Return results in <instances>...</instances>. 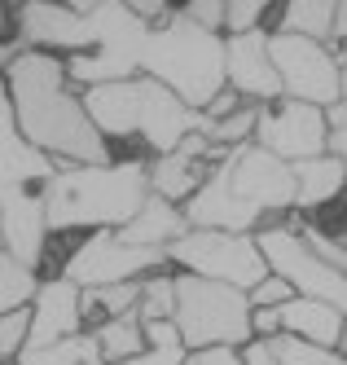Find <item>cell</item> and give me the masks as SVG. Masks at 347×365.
Instances as JSON below:
<instances>
[{"label": "cell", "instance_id": "6da1fadb", "mask_svg": "<svg viewBox=\"0 0 347 365\" xmlns=\"http://www.w3.org/2000/svg\"><path fill=\"white\" fill-rule=\"evenodd\" d=\"M0 80L9 93L18 137L31 150H40L44 159H53L58 168H93L115 159L79 106V93L66 84L62 58L18 48V58L0 71Z\"/></svg>", "mask_w": 347, "mask_h": 365}, {"label": "cell", "instance_id": "7a4b0ae2", "mask_svg": "<svg viewBox=\"0 0 347 365\" xmlns=\"http://www.w3.org/2000/svg\"><path fill=\"white\" fill-rule=\"evenodd\" d=\"M44 207L48 238H79L97 229H123L137 207L150 198L145 185V159H110L93 168H53V176L36 190Z\"/></svg>", "mask_w": 347, "mask_h": 365}, {"label": "cell", "instance_id": "3957f363", "mask_svg": "<svg viewBox=\"0 0 347 365\" xmlns=\"http://www.w3.org/2000/svg\"><path fill=\"white\" fill-rule=\"evenodd\" d=\"M79 106H84L88 123L101 133L105 145L141 141L150 154H167L190 133L202 128L198 110H185L163 84L145 80V75H132V80H119V84L84 88L79 93Z\"/></svg>", "mask_w": 347, "mask_h": 365}, {"label": "cell", "instance_id": "277c9868", "mask_svg": "<svg viewBox=\"0 0 347 365\" xmlns=\"http://www.w3.org/2000/svg\"><path fill=\"white\" fill-rule=\"evenodd\" d=\"M137 75L163 84L185 110H202L224 88V36L194 27L180 9L150 27L137 48Z\"/></svg>", "mask_w": 347, "mask_h": 365}, {"label": "cell", "instance_id": "5b68a950", "mask_svg": "<svg viewBox=\"0 0 347 365\" xmlns=\"http://www.w3.org/2000/svg\"><path fill=\"white\" fill-rule=\"evenodd\" d=\"M172 326L180 334L185 352H198V348H242L251 339V304H247L242 291H233V286L176 273Z\"/></svg>", "mask_w": 347, "mask_h": 365}, {"label": "cell", "instance_id": "8992f818", "mask_svg": "<svg viewBox=\"0 0 347 365\" xmlns=\"http://www.w3.org/2000/svg\"><path fill=\"white\" fill-rule=\"evenodd\" d=\"M172 273H190L202 282H220L233 291H251L259 277H269L264 259L255 251L251 233H216V229H185L180 238L163 251Z\"/></svg>", "mask_w": 347, "mask_h": 365}, {"label": "cell", "instance_id": "52a82bcc", "mask_svg": "<svg viewBox=\"0 0 347 365\" xmlns=\"http://www.w3.org/2000/svg\"><path fill=\"white\" fill-rule=\"evenodd\" d=\"M269 62L277 71V84H281L286 101H304V106H316V110L343 101V88H347L343 48L269 31Z\"/></svg>", "mask_w": 347, "mask_h": 365}, {"label": "cell", "instance_id": "ba28073f", "mask_svg": "<svg viewBox=\"0 0 347 365\" xmlns=\"http://www.w3.org/2000/svg\"><path fill=\"white\" fill-rule=\"evenodd\" d=\"M251 238H255V251L264 259V269H269L273 277H281L295 295L321 299V304H334V308L347 312V277L334 273L330 264H321V259L308 251V242L286 220L259 225Z\"/></svg>", "mask_w": 347, "mask_h": 365}, {"label": "cell", "instance_id": "9c48e42d", "mask_svg": "<svg viewBox=\"0 0 347 365\" xmlns=\"http://www.w3.org/2000/svg\"><path fill=\"white\" fill-rule=\"evenodd\" d=\"M158 269H167L163 251H137L123 247L110 229L97 233H79L71 242L66 259L58 264L53 277H66L75 291H97V286H119V282H141Z\"/></svg>", "mask_w": 347, "mask_h": 365}, {"label": "cell", "instance_id": "30bf717a", "mask_svg": "<svg viewBox=\"0 0 347 365\" xmlns=\"http://www.w3.org/2000/svg\"><path fill=\"white\" fill-rule=\"evenodd\" d=\"M224 172L229 194L247 207V212L259 216V225H273L281 216L295 212V172L290 163L273 159L269 150L259 145H237L216 163Z\"/></svg>", "mask_w": 347, "mask_h": 365}, {"label": "cell", "instance_id": "8fae6325", "mask_svg": "<svg viewBox=\"0 0 347 365\" xmlns=\"http://www.w3.org/2000/svg\"><path fill=\"white\" fill-rule=\"evenodd\" d=\"M251 145L269 150L281 163H304L326 154V119L316 106L304 101H273V106H255V133Z\"/></svg>", "mask_w": 347, "mask_h": 365}, {"label": "cell", "instance_id": "7c38bea8", "mask_svg": "<svg viewBox=\"0 0 347 365\" xmlns=\"http://www.w3.org/2000/svg\"><path fill=\"white\" fill-rule=\"evenodd\" d=\"M14 40L36 53L75 58L93 48V27L71 5H48V0H26L14 9Z\"/></svg>", "mask_w": 347, "mask_h": 365}, {"label": "cell", "instance_id": "4fadbf2b", "mask_svg": "<svg viewBox=\"0 0 347 365\" xmlns=\"http://www.w3.org/2000/svg\"><path fill=\"white\" fill-rule=\"evenodd\" d=\"M224 88L237 93L247 106H273L281 101L277 71L269 62V31L224 36Z\"/></svg>", "mask_w": 347, "mask_h": 365}, {"label": "cell", "instance_id": "5bb4252c", "mask_svg": "<svg viewBox=\"0 0 347 365\" xmlns=\"http://www.w3.org/2000/svg\"><path fill=\"white\" fill-rule=\"evenodd\" d=\"M0 251L40 277L48 259V225L36 190H14L0 198Z\"/></svg>", "mask_w": 347, "mask_h": 365}, {"label": "cell", "instance_id": "9a60e30c", "mask_svg": "<svg viewBox=\"0 0 347 365\" xmlns=\"http://www.w3.org/2000/svg\"><path fill=\"white\" fill-rule=\"evenodd\" d=\"M26 312H31L26 348H44V344H58V339H71L84 330V322H79V291L66 277H40Z\"/></svg>", "mask_w": 347, "mask_h": 365}, {"label": "cell", "instance_id": "2e32d148", "mask_svg": "<svg viewBox=\"0 0 347 365\" xmlns=\"http://www.w3.org/2000/svg\"><path fill=\"white\" fill-rule=\"evenodd\" d=\"M53 159H44L40 150H31L18 128H14V110H9V93L5 80H0V198L14 190H40L44 180L53 176Z\"/></svg>", "mask_w": 347, "mask_h": 365}, {"label": "cell", "instance_id": "e0dca14e", "mask_svg": "<svg viewBox=\"0 0 347 365\" xmlns=\"http://www.w3.org/2000/svg\"><path fill=\"white\" fill-rule=\"evenodd\" d=\"M277 322H281V334H290V339H304V344L330 348V352H347L343 308H334V304L290 295V299L277 308Z\"/></svg>", "mask_w": 347, "mask_h": 365}, {"label": "cell", "instance_id": "ac0fdd59", "mask_svg": "<svg viewBox=\"0 0 347 365\" xmlns=\"http://www.w3.org/2000/svg\"><path fill=\"white\" fill-rule=\"evenodd\" d=\"M207 172H211L207 159H194V154H185V150L176 145V150H167V154H154V159H145V185H150L154 198L180 207V202L207 180Z\"/></svg>", "mask_w": 347, "mask_h": 365}, {"label": "cell", "instance_id": "d6986e66", "mask_svg": "<svg viewBox=\"0 0 347 365\" xmlns=\"http://www.w3.org/2000/svg\"><path fill=\"white\" fill-rule=\"evenodd\" d=\"M185 229H190V225H185L180 207H172V202H163V198L150 194L137 207V216H132L123 229H115V238L123 247H137V251H167Z\"/></svg>", "mask_w": 347, "mask_h": 365}, {"label": "cell", "instance_id": "ffe728a7", "mask_svg": "<svg viewBox=\"0 0 347 365\" xmlns=\"http://www.w3.org/2000/svg\"><path fill=\"white\" fill-rule=\"evenodd\" d=\"M295 172V207L304 212H316V207H330L343 194V180H347V163L330 159V154H316V159L304 163H290Z\"/></svg>", "mask_w": 347, "mask_h": 365}, {"label": "cell", "instance_id": "44dd1931", "mask_svg": "<svg viewBox=\"0 0 347 365\" xmlns=\"http://www.w3.org/2000/svg\"><path fill=\"white\" fill-rule=\"evenodd\" d=\"M343 0H286L277 5V36H299L316 44H334V14Z\"/></svg>", "mask_w": 347, "mask_h": 365}, {"label": "cell", "instance_id": "7402d4cb", "mask_svg": "<svg viewBox=\"0 0 347 365\" xmlns=\"http://www.w3.org/2000/svg\"><path fill=\"white\" fill-rule=\"evenodd\" d=\"M93 344H97V356L101 365H123L137 352H145V339H141V322L137 317H115V322H101L88 330Z\"/></svg>", "mask_w": 347, "mask_h": 365}, {"label": "cell", "instance_id": "603a6c76", "mask_svg": "<svg viewBox=\"0 0 347 365\" xmlns=\"http://www.w3.org/2000/svg\"><path fill=\"white\" fill-rule=\"evenodd\" d=\"M18 365H101L97 344L88 330H79L71 339H58V344H44V348H22Z\"/></svg>", "mask_w": 347, "mask_h": 365}, {"label": "cell", "instance_id": "cb8c5ba5", "mask_svg": "<svg viewBox=\"0 0 347 365\" xmlns=\"http://www.w3.org/2000/svg\"><path fill=\"white\" fill-rule=\"evenodd\" d=\"M176 308V273L158 269L137 282V322H172Z\"/></svg>", "mask_w": 347, "mask_h": 365}, {"label": "cell", "instance_id": "d4e9b609", "mask_svg": "<svg viewBox=\"0 0 347 365\" xmlns=\"http://www.w3.org/2000/svg\"><path fill=\"white\" fill-rule=\"evenodd\" d=\"M198 133L207 137V145L211 150H237V145H251V133H255V106H237L233 115H224V119H202V128Z\"/></svg>", "mask_w": 347, "mask_h": 365}, {"label": "cell", "instance_id": "484cf974", "mask_svg": "<svg viewBox=\"0 0 347 365\" xmlns=\"http://www.w3.org/2000/svg\"><path fill=\"white\" fill-rule=\"evenodd\" d=\"M40 277L31 269H22L18 259H9L5 251H0V312H14V308H26L36 295Z\"/></svg>", "mask_w": 347, "mask_h": 365}, {"label": "cell", "instance_id": "4316f807", "mask_svg": "<svg viewBox=\"0 0 347 365\" xmlns=\"http://www.w3.org/2000/svg\"><path fill=\"white\" fill-rule=\"evenodd\" d=\"M273 348L277 365H347L343 352H330V348H316V344H304V339H290V334H273L264 339Z\"/></svg>", "mask_w": 347, "mask_h": 365}, {"label": "cell", "instance_id": "83f0119b", "mask_svg": "<svg viewBox=\"0 0 347 365\" xmlns=\"http://www.w3.org/2000/svg\"><path fill=\"white\" fill-rule=\"evenodd\" d=\"M273 14L269 0H224V27L220 36H247V31H259L264 27V18Z\"/></svg>", "mask_w": 347, "mask_h": 365}, {"label": "cell", "instance_id": "f1b7e54d", "mask_svg": "<svg viewBox=\"0 0 347 365\" xmlns=\"http://www.w3.org/2000/svg\"><path fill=\"white\" fill-rule=\"evenodd\" d=\"M26 326H31V312L26 308L0 312V365L18 361V352L26 348Z\"/></svg>", "mask_w": 347, "mask_h": 365}, {"label": "cell", "instance_id": "f546056e", "mask_svg": "<svg viewBox=\"0 0 347 365\" xmlns=\"http://www.w3.org/2000/svg\"><path fill=\"white\" fill-rule=\"evenodd\" d=\"M180 14L211 36H220V27H224V0H190V5H180Z\"/></svg>", "mask_w": 347, "mask_h": 365}, {"label": "cell", "instance_id": "4dcf8cb0", "mask_svg": "<svg viewBox=\"0 0 347 365\" xmlns=\"http://www.w3.org/2000/svg\"><path fill=\"white\" fill-rule=\"evenodd\" d=\"M290 295H295V291H290L281 277H273V273H269V277H259L251 291H247V304H251V308H281Z\"/></svg>", "mask_w": 347, "mask_h": 365}, {"label": "cell", "instance_id": "1f68e13d", "mask_svg": "<svg viewBox=\"0 0 347 365\" xmlns=\"http://www.w3.org/2000/svg\"><path fill=\"white\" fill-rule=\"evenodd\" d=\"M141 339L145 348H180V334L172 322H141Z\"/></svg>", "mask_w": 347, "mask_h": 365}, {"label": "cell", "instance_id": "d6a6232c", "mask_svg": "<svg viewBox=\"0 0 347 365\" xmlns=\"http://www.w3.org/2000/svg\"><path fill=\"white\" fill-rule=\"evenodd\" d=\"M180 365H242L237 348H198V352H185Z\"/></svg>", "mask_w": 347, "mask_h": 365}, {"label": "cell", "instance_id": "836d02e7", "mask_svg": "<svg viewBox=\"0 0 347 365\" xmlns=\"http://www.w3.org/2000/svg\"><path fill=\"white\" fill-rule=\"evenodd\" d=\"M237 106H247V101H242V97H237V93H229V88H220V93H216V97H211V101H207V106L198 110V115H202V119L211 123V119H224V115H233Z\"/></svg>", "mask_w": 347, "mask_h": 365}, {"label": "cell", "instance_id": "e575fe53", "mask_svg": "<svg viewBox=\"0 0 347 365\" xmlns=\"http://www.w3.org/2000/svg\"><path fill=\"white\" fill-rule=\"evenodd\" d=\"M273 334H281L277 308H251V339H273Z\"/></svg>", "mask_w": 347, "mask_h": 365}, {"label": "cell", "instance_id": "d590c367", "mask_svg": "<svg viewBox=\"0 0 347 365\" xmlns=\"http://www.w3.org/2000/svg\"><path fill=\"white\" fill-rule=\"evenodd\" d=\"M237 356H242V365H277L273 348L264 344V339H247V344L237 348Z\"/></svg>", "mask_w": 347, "mask_h": 365}, {"label": "cell", "instance_id": "8d00e7d4", "mask_svg": "<svg viewBox=\"0 0 347 365\" xmlns=\"http://www.w3.org/2000/svg\"><path fill=\"white\" fill-rule=\"evenodd\" d=\"M9 365H18V361H9Z\"/></svg>", "mask_w": 347, "mask_h": 365}]
</instances>
